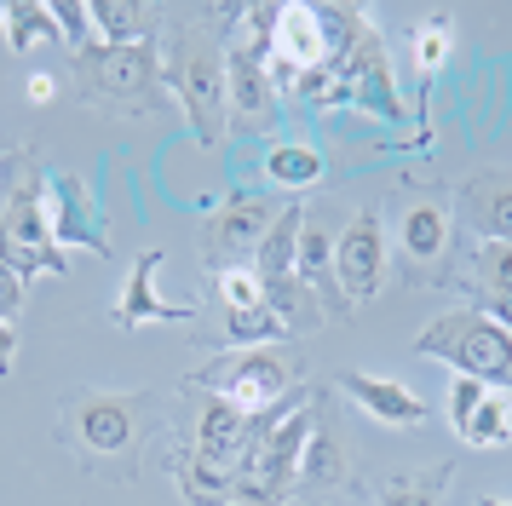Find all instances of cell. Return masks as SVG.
Here are the masks:
<instances>
[{"label": "cell", "instance_id": "1", "mask_svg": "<svg viewBox=\"0 0 512 506\" xmlns=\"http://www.w3.org/2000/svg\"><path fill=\"white\" fill-rule=\"evenodd\" d=\"M162 87L179 98L185 121L202 144L225 138V41L202 23H173L162 29Z\"/></svg>", "mask_w": 512, "mask_h": 506}, {"label": "cell", "instance_id": "2", "mask_svg": "<svg viewBox=\"0 0 512 506\" xmlns=\"http://www.w3.org/2000/svg\"><path fill=\"white\" fill-rule=\"evenodd\" d=\"M75 75H81L87 104H104V110L133 115V121L162 115V35L139 46H87L75 58Z\"/></svg>", "mask_w": 512, "mask_h": 506}, {"label": "cell", "instance_id": "3", "mask_svg": "<svg viewBox=\"0 0 512 506\" xmlns=\"http://www.w3.org/2000/svg\"><path fill=\"white\" fill-rule=\"evenodd\" d=\"M415 357H432L466 380L512 391V328L484 317L478 305H461V311H443L438 322H426L415 334Z\"/></svg>", "mask_w": 512, "mask_h": 506}, {"label": "cell", "instance_id": "4", "mask_svg": "<svg viewBox=\"0 0 512 506\" xmlns=\"http://www.w3.org/2000/svg\"><path fill=\"white\" fill-rule=\"evenodd\" d=\"M248 29L225 41V121L242 133H271L277 127V87H271V35H277L282 6H248Z\"/></svg>", "mask_w": 512, "mask_h": 506}, {"label": "cell", "instance_id": "5", "mask_svg": "<svg viewBox=\"0 0 512 506\" xmlns=\"http://www.w3.org/2000/svg\"><path fill=\"white\" fill-rule=\"evenodd\" d=\"M0 265L24 276H64L70 259L64 248L52 242V225H47V184L41 173H12L6 184V202H0Z\"/></svg>", "mask_w": 512, "mask_h": 506}, {"label": "cell", "instance_id": "6", "mask_svg": "<svg viewBox=\"0 0 512 506\" xmlns=\"http://www.w3.org/2000/svg\"><path fill=\"white\" fill-rule=\"evenodd\" d=\"M294 374H300V368H294V357H288L282 345H248V351H231V357H213L208 368H196L190 386L225 397V403H236L242 414H259V409H271V403L288 397Z\"/></svg>", "mask_w": 512, "mask_h": 506}, {"label": "cell", "instance_id": "7", "mask_svg": "<svg viewBox=\"0 0 512 506\" xmlns=\"http://www.w3.org/2000/svg\"><path fill=\"white\" fill-rule=\"evenodd\" d=\"M300 219H305L300 202H282L277 207V225L265 230V242H259V253H254L259 294H265V305H271L288 328L317 322L311 311H305V305H317V299L305 294V282H300Z\"/></svg>", "mask_w": 512, "mask_h": 506}, {"label": "cell", "instance_id": "8", "mask_svg": "<svg viewBox=\"0 0 512 506\" xmlns=\"http://www.w3.org/2000/svg\"><path fill=\"white\" fill-rule=\"evenodd\" d=\"M271 225H277V202H265V196H254V190H231V196L202 219L196 248H202V259H208L213 271L254 265V253H259V242H265Z\"/></svg>", "mask_w": 512, "mask_h": 506}, {"label": "cell", "instance_id": "9", "mask_svg": "<svg viewBox=\"0 0 512 506\" xmlns=\"http://www.w3.org/2000/svg\"><path fill=\"white\" fill-rule=\"evenodd\" d=\"M334 276H340V294L346 305H369L386 276H392V259H386V225L374 207H357L340 225V242H334Z\"/></svg>", "mask_w": 512, "mask_h": 506}, {"label": "cell", "instance_id": "10", "mask_svg": "<svg viewBox=\"0 0 512 506\" xmlns=\"http://www.w3.org/2000/svg\"><path fill=\"white\" fill-rule=\"evenodd\" d=\"M449 426L466 449H507L512 443V391L484 380H449Z\"/></svg>", "mask_w": 512, "mask_h": 506}, {"label": "cell", "instance_id": "11", "mask_svg": "<svg viewBox=\"0 0 512 506\" xmlns=\"http://www.w3.org/2000/svg\"><path fill=\"white\" fill-rule=\"evenodd\" d=\"M162 248H144L139 259H133V271H127V282H121L116 294V311H110V322H116L121 334H133V328H150V322H190L202 305L196 299H162L156 294V271H162Z\"/></svg>", "mask_w": 512, "mask_h": 506}, {"label": "cell", "instance_id": "12", "mask_svg": "<svg viewBox=\"0 0 512 506\" xmlns=\"http://www.w3.org/2000/svg\"><path fill=\"white\" fill-rule=\"evenodd\" d=\"M340 207H305L300 219V282L323 305V317H346V294L334 276V242H340Z\"/></svg>", "mask_w": 512, "mask_h": 506}, {"label": "cell", "instance_id": "13", "mask_svg": "<svg viewBox=\"0 0 512 506\" xmlns=\"http://www.w3.org/2000/svg\"><path fill=\"white\" fill-rule=\"evenodd\" d=\"M70 432L87 455H121L139 443V403L116 391H81L70 403Z\"/></svg>", "mask_w": 512, "mask_h": 506}, {"label": "cell", "instance_id": "14", "mask_svg": "<svg viewBox=\"0 0 512 506\" xmlns=\"http://www.w3.org/2000/svg\"><path fill=\"white\" fill-rule=\"evenodd\" d=\"M47 225H52V242L58 248H81V253H110V236L98 225V207H93V190L70 173L47 179Z\"/></svg>", "mask_w": 512, "mask_h": 506}, {"label": "cell", "instance_id": "15", "mask_svg": "<svg viewBox=\"0 0 512 506\" xmlns=\"http://www.w3.org/2000/svg\"><path fill=\"white\" fill-rule=\"evenodd\" d=\"M340 391L380 426H426L432 420L426 397H415L403 380H386V374H340Z\"/></svg>", "mask_w": 512, "mask_h": 506}, {"label": "cell", "instance_id": "16", "mask_svg": "<svg viewBox=\"0 0 512 506\" xmlns=\"http://www.w3.org/2000/svg\"><path fill=\"white\" fill-rule=\"evenodd\" d=\"M242 443H248V414L225 397H202L196 420H190V455L213 460V466H236Z\"/></svg>", "mask_w": 512, "mask_h": 506}, {"label": "cell", "instance_id": "17", "mask_svg": "<svg viewBox=\"0 0 512 506\" xmlns=\"http://www.w3.org/2000/svg\"><path fill=\"white\" fill-rule=\"evenodd\" d=\"M466 288L484 317L512 328V242H478L466 253Z\"/></svg>", "mask_w": 512, "mask_h": 506}, {"label": "cell", "instance_id": "18", "mask_svg": "<svg viewBox=\"0 0 512 506\" xmlns=\"http://www.w3.org/2000/svg\"><path fill=\"white\" fill-rule=\"evenodd\" d=\"M461 219L478 230V242H512V173H478L461 184Z\"/></svg>", "mask_w": 512, "mask_h": 506}, {"label": "cell", "instance_id": "19", "mask_svg": "<svg viewBox=\"0 0 512 506\" xmlns=\"http://www.w3.org/2000/svg\"><path fill=\"white\" fill-rule=\"evenodd\" d=\"M449 207L443 202H415L403 219H397V248L415 271H432L438 259H449Z\"/></svg>", "mask_w": 512, "mask_h": 506}, {"label": "cell", "instance_id": "20", "mask_svg": "<svg viewBox=\"0 0 512 506\" xmlns=\"http://www.w3.org/2000/svg\"><path fill=\"white\" fill-rule=\"evenodd\" d=\"M93 35L104 46H139V41H156V6L144 0H93Z\"/></svg>", "mask_w": 512, "mask_h": 506}, {"label": "cell", "instance_id": "21", "mask_svg": "<svg viewBox=\"0 0 512 506\" xmlns=\"http://www.w3.org/2000/svg\"><path fill=\"white\" fill-rule=\"evenodd\" d=\"M173 478H179L190 506H231V466H213V460L185 449V455L173 460Z\"/></svg>", "mask_w": 512, "mask_h": 506}, {"label": "cell", "instance_id": "22", "mask_svg": "<svg viewBox=\"0 0 512 506\" xmlns=\"http://www.w3.org/2000/svg\"><path fill=\"white\" fill-rule=\"evenodd\" d=\"M323 156L311 150V144H271L265 150V179L271 184H282V190H311V184H323Z\"/></svg>", "mask_w": 512, "mask_h": 506}, {"label": "cell", "instance_id": "23", "mask_svg": "<svg viewBox=\"0 0 512 506\" xmlns=\"http://www.w3.org/2000/svg\"><path fill=\"white\" fill-rule=\"evenodd\" d=\"M0 29H6V46H12V52H29V46H41V41H58L52 0H12L6 18H0Z\"/></svg>", "mask_w": 512, "mask_h": 506}, {"label": "cell", "instance_id": "24", "mask_svg": "<svg viewBox=\"0 0 512 506\" xmlns=\"http://www.w3.org/2000/svg\"><path fill=\"white\" fill-rule=\"evenodd\" d=\"M449 478H455V466L443 460V466H426V472H403L380 489V506H443L449 501Z\"/></svg>", "mask_w": 512, "mask_h": 506}, {"label": "cell", "instance_id": "25", "mask_svg": "<svg viewBox=\"0 0 512 506\" xmlns=\"http://www.w3.org/2000/svg\"><path fill=\"white\" fill-rule=\"evenodd\" d=\"M288 334H294V328H288L271 305H254V311H225V340H231V351H248V345H282Z\"/></svg>", "mask_w": 512, "mask_h": 506}, {"label": "cell", "instance_id": "26", "mask_svg": "<svg viewBox=\"0 0 512 506\" xmlns=\"http://www.w3.org/2000/svg\"><path fill=\"white\" fill-rule=\"evenodd\" d=\"M340 478H346V455H340V443L317 426V432H311V449H305V466H300V489L340 483Z\"/></svg>", "mask_w": 512, "mask_h": 506}, {"label": "cell", "instance_id": "27", "mask_svg": "<svg viewBox=\"0 0 512 506\" xmlns=\"http://www.w3.org/2000/svg\"><path fill=\"white\" fill-rule=\"evenodd\" d=\"M409 58H415V69L420 75H438L443 69V58H449V18H426L409 35Z\"/></svg>", "mask_w": 512, "mask_h": 506}, {"label": "cell", "instance_id": "28", "mask_svg": "<svg viewBox=\"0 0 512 506\" xmlns=\"http://www.w3.org/2000/svg\"><path fill=\"white\" fill-rule=\"evenodd\" d=\"M213 288H219V299H225V311H254V305H265L254 265H231V271H213Z\"/></svg>", "mask_w": 512, "mask_h": 506}, {"label": "cell", "instance_id": "29", "mask_svg": "<svg viewBox=\"0 0 512 506\" xmlns=\"http://www.w3.org/2000/svg\"><path fill=\"white\" fill-rule=\"evenodd\" d=\"M52 18H58V41L70 46L75 58H81L87 46H98V35H93V12H87L81 0H52Z\"/></svg>", "mask_w": 512, "mask_h": 506}, {"label": "cell", "instance_id": "30", "mask_svg": "<svg viewBox=\"0 0 512 506\" xmlns=\"http://www.w3.org/2000/svg\"><path fill=\"white\" fill-rule=\"evenodd\" d=\"M24 299H29V282L12 271V265H0V322L24 317Z\"/></svg>", "mask_w": 512, "mask_h": 506}, {"label": "cell", "instance_id": "31", "mask_svg": "<svg viewBox=\"0 0 512 506\" xmlns=\"http://www.w3.org/2000/svg\"><path fill=\"white\" fill-rule=\"evenodd\" d=\"M18 368V334H12V322H0V380Z\"/></svg>", "mask_w": 512, "mask_h": 506}, {"label": "cell", "instance_id": "32", "mask_svg": "<svg viewBox=\"0 0 512 506\" xmlns=\"http://www.w3.org/2000/svg\"><path fill=\"white\" fill-rule=\"evenodd\" d=\"M58 98V81L52 75H29V104H52Z\"/></svg>", "mask_w": 512, "mask_h": 506}, {"label": "cell", "instance_id": "33", "mask_svg": "<svg viewBox=\"0 0 512 506\" xmlns=\"http://www.w3.org/2000/svg\"><path fill=\"white\" fill-rule=\"evenodd\" d=\"M478 506H512V501H501V495H489V501H478Z\"/></svg>", "mask_w": 512, "mask_h": 506}, {"label": "cell", "instance_id": "34", "mask_svg": "<svg viewBox=\"0 0 512 506\" xmlns=\"http://www.w3.org/2000/svg\"><path fill=\"white\" fill-rule=\"evenodd\" d=\"M0 18H6V6H0Z\"/></svg>", "mask_w": 512, "mask_h": 506}]
</instances>
